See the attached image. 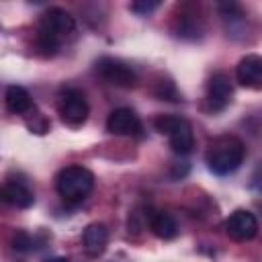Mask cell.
Instances as JSON below:
<instances>
[{
	"instance_id": "1",
	"label": "cell",
	"mask_w": 262,
	"mask_h": 262,
	"mask_svg": "<svg viewBox=\"0 0 262 262\" xmlns=\"http://www.w3.org/2000/svg\"><path fill=\"white\" fill-rule=\"evenodd\" d=\"M76 20L74 16L63 8H49L41 14L37 37H35V49L43 57H53L61 43L74 33Z\"/></svg>"
},
{
	"instance_id": "2",
	"label": "cell",
	"mask_w": 262,
	"mask_h": 262,
	"mask_svg": "<svg viewBox=\"0 0 262 262\" xmlns=\"http://www.w3.org/2000/svg\"><path fill=\"white\" fill-rule=\"evenodd\" d=\"M244 156H246V147L242 139H237L235 135H219L209 143L205 160L213 174L227 176L242 166Z\"/></svg>"
},
{
	"instance_id": "3",
	"label": "cell",
	"mask_w": 262,
	"mask_h": 262,
	"mask_svg": "<svg viewBox=\"0 0 262 262\" xmlns=\"http://www.w3.org/2000/svg\"><path fill=\"white\" fill-rule=\"evenodd\" d=\"M55 188H57V194L70 203V205H76V203H82L94 188V176L88 168L84 166H66L63 170H59L57 178H55Z\"/></svg>"
},
{
	"instance_id": "4",
	"label": "cell",
	"mask_w": 262,
	"mask_h": 262,
	"mask_svg": "<svg viewBox=\"0 0 262 262\" xmlns=\"http://www.w3.org/2000/svg\"><path fill=\"white\" fill-rule=\"evenodd\" d=\"M156 129L168 137L170 147L174 154L184 156L190 154L194 147V137H192V127L184 117L178 115H160L154 121Z\"/></svg>"
},
{
	"instance_id": "5",
	"label": "cell",
	"mask_w": 262,
	"mask_h": 262,
	"mask_svg": "<svg viewBox=\"0 0 262 262\" xmlns=\"http://www.w3.org/2000/svg\"><path fill=\"white\" fill-rule=\"evenodd\" d=\"M57 113L63 123L78 127L88 119V102L78 88H66L57 96Z\"/></svg>"
},
{
	"instance_id": "6",
	"label": "cell",
	"mask_w": 262,
	"mask_h": 262,
	"mask_svg": "<svg viewBox=\"0 0 262 262\" xmlns=\"http://www.w3.org/2000/svg\"><path fill=\"white\" fill-rule=\"evenodd\" d=\"M96 74L106 80L108 84L113 86H121V88H133L137 84V74L135 70L121 61V59H115V57H100L94 66Z\"/></svg>"
},
{
	"instance_id": "7",
	"label": "cell",
	"mask_w": 262,
	"mask_h": 262,
	"mask_svg": "<svg viewBox=\"0 0 262 262\" xmlns=\"http://www.w3.org/2000/svg\"><path fill=\"white\" fill-rule=\"evenodd\" d=\"M225 233L233 242H250L258 233V219L248 209H235L225 219Z\"/></svg>"
},
{
	"instance_id": "8",
	"label": "cell",
	"mask_w": 262,
	"mask_h": 262,
	"mask_svg": "<svg viewBox=\"0 0 262 262\" xmlns=\"http://www.w3.org/2000/svg\"><path fill=\"white\" fill-rule=\"evenodd\" d=\"M231 80L225 72H215L207 82V108L211 113L223 111L231 102Z\"/></svg>"
},
{
	"instance_id": "9",
	"label": "cell",
	"mask_w": 262,
	"mask_h": 262,
	"mask_svg": "<svg viewBox=\"0 0 262 262\" xmlns=\"http://www.w3.org/2000/svg\"><path fill=\"white\" fill-rule=\"evenodd\" d=\"M106 131L113 135H121V137H131V135H139L143 131V125L139 121V117L135 115V111L121 106L115 108L108 119H106Z\"/></svg>"
},
{
	"instance_id": "10",
	"label": "cell",
	"mask_w": 262,
	"mask_h": 262,
	"mask_svg": "<svg viewBox=\"0 0 262 262\" xmlns=\"http://www.w3.org/2000/svg\"><path fill=\"white\" fill-rule=\"evenodd\" d=\"M235 76H237V82L242 86L252 88V90H260L262 88V57L256 53L242 57L237 68H235Z\"/></svg>"
},
{
	"instance_id": "11",
	"label": "cell",
	"mask_w": 262,
	"mask_h": 262,
	"mask_svg": "<svg viewBox=\"0 0 262 262\" xmlns=\"http://www.w3.org/2000/svg\"><path fill=\"white\" fill-rule=\"evenodd\" d=\"M0 199L16 209H29L35 203L33 190L23 182V180H8L0 188Z\"/></svg>"
},
{
	"instance_id": "12",
	"label": "cell",
	"mask_w": 262,
	"mask_h": 262,
	"mask_svg": "<svg viewBox=\"0 0 262 262\" xmlns=\"http://www.w3.org/2000/svg\"><path fill=\"white\" fill-rule=\"evenodd\" d=\"M82 244H84V252L92 258H98L108 244V229L104 223H90L84 233H82Z\"/></svg>"
},
{
	"instance_id": "13",
	"label": "cell",
	"mask_w": 262,
	"mask_h": 262,
	"mask_svg": "<svg viewBox=\"0 0 262 262\" xmlns=\"http://www.w3.org/2000/svg\"><path fill=\"white\" fill-rule=\"evenodd\" d=\"M149 229L160 239H172L178 233V225H176L174 217L166 211H154L149 215Z\"/></svg>"
},
{
	"instance_id": "14",
	"label": "cell",
	"mask_w": 262,
	"mask_h": 262,
	"mask_svg": "<svg viewBox=\"0 0 262 262\" xmlns=\"http://www.w3.org/2000/svg\"><path fill=\"white\" fill-rule=\"evenodd\" d=\"M4 100H6V108L10 113H14V115H23V113H29L33 108V102H31L29 92L23 86H16V84H12V86L6 88Z\"/></svg>"
},
{
	"instance_id": "15",
	"label": "cell",
	"mask_w": 262,
	"mask_h": 262,
	"mask_svg": "<svg viewBox=\"0 0 262 262\" xmlns=\"http://www.w3.org/2000/svg\"><path fill=\"white\" fill-rule=\"evenodd\" d=\"M33 119H35V121H29V123H27V125H29V129H31L33 133H45V131L49 129V121H47L41 113H35V115H33Z\"/></svg>"
},
{
	"instance_id": "16",
	"label": "cell",
	"mask_w": 262,
	"mask_h": 262,
	"mask_svg": "<svg viewBox=\"0 0 262 262\" xmlns=\"http://www.w3.org/2000/svg\"><path fill=\"white\" fill-rule=\"evenodd\" d=\"M14 250H18V252H29L31 248H35L33 246V239L29 237V233H25V231H18L16 235H14Z\"/></svg>"
},
{
	"instance_id": "17",
	"label": "cell",
	"mask_w": 262,
	"mask_h": 262,
	"mask_svg": "<svg viewBox=\"0 0 262 262\" xmlns=\"http://www.w3.org/2000/svg\"><path fill=\"white\" fill-rule=\"evenodd\" d=\"M158 96L164 100H178V92H176V88H174V84L172 82H160V90H158Z\"/></svg>"
},
{
	"instance_id": "18",
	"label": "cell",
	"mask_w": 262,
	"mask_h": 262,
	"mask_svg": "<svg viewBox=\"0 0 262 262\" xmlns=\"http://www.w3.org/2000/svg\"><path fill=\"white\" fill-rule=\"evenodd\" d=\"M158 6H160V2H156V0H151V2L141 0V2H133V4H131V10H133L135 14H149V12L156 10Z\"/></svg>"
},
{
	"instance_id": "19",
	"label": "cell",
	"mask_w": 262,
	"mask_h": 262,
	"mask_svg": "<svg viewBox=\"0 0 262 262\" xmlns=\"http://www.w3.org/2000/svg\"><path fill=\"white\" fill-rule=\"evenodd\" d=\"M47 262H70V260H68V258H61V256H59V258H51V260H47Z\"/></svg>"
}]
</instances>
